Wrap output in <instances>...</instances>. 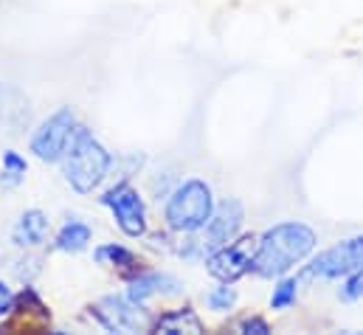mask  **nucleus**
<instances>
[{"label": "nucleus", "mask_w": 363, "mask_h": 335, "mask_svg": "<svg viewBox=\"0 0 363 335\" xmlns=\"http://www.w3.org/2000/svg\"><path fill=\"white\" fill-rule=\"evenodd\" d=\"M315 231L304 223H279L268 229L254 248L251 270L265 279H279L315 248Z\"/></svg>", "instance_id": "obj_1"}, {"label": "nucleus", "mask_w": 363, "mask_h": 335, "mask_svg": "<svg viewBox=\"0 0 363 335\" xmlns=\"http://www.w3.org/2000/svg\"><path fill=\"white\" fill-rule=\"evenodd\" d=\"M110 164H113L110 153L93 138L85 127H77L71 141H68V150L62 155V175H65V180L79 194H91L93 189L104 180Z\"/></svg>", "instance_id": "obj_2"}, {"label": "nucleus", "mask_w": 363, "mask_h": 335, "mask_svg": "<svg viewBox=\"0 0 363 335\" xmlns=\"http://www.w3.org/2000/svg\"><path fill=\"white\" fill-rule=\"evenodd\" d=\"M214 214V197L206 180L200 177H189L169 194L167 200V223L175 231H200L206 229V223Z\"/></svg>", "instance_id": "obj_3"}, {"label": "nucleus", "mask_w": 363, "mask_h": 335, "mask_svg": "<svg viewBox=\"0 0 363 335\" xmlns=\"http://www.w3.org/2000/svg\"><path fill=\"white\" fill-rule=\"evenodd\" d=\"M74 130H77L74 110H71V107L57 110L54 116H48V119L34 130V136H31V153H34L40 161H45V164L62 161Z\"/></svg>", "instance_id": "obj_4"}, {"label": "nucleus", "mask_w": 363, "mask_h": 335, "mask_svg": "<svg viewBox=\"0 0 363 335\" xmlns=\"http://www.w3.org/2000/svg\"><path fill=\"white\" fill-rule=\"evenodd\" d=\"M363 268V234L344 240L327 251H321L307 268L304 276L310 279H341V276H352L355 270Z\"/></svg>", "instance_id": "obj_5"}, {"label": "nucleus", "mask_w": 363, "mask_h": 335, "mask_svg": "<svg viewBox=\"0 0 363 335\" xmlns=\"http://www.w3.org/2000/svg\"><path fill=\"white\" fill-rule=\"evenodd\" d=\"M96 322L110 333H138L150 327V316L144 304H135L124 296H104L93 304Z\"/></svg>", "instance_id": "obj_6"}, {"label": "nucleus", "mask_w": 363, "mask_h": 335, "mask_svg": "<svg viewBox=\"0 0 363 335\" xmlns=\"http://www.w3.org/2000/svg\"><path fill=\"white\" fill-rule=\"evenodd\" d=\"M101 203L113 212L118 229L127 237H144V231H147V209H144L141 194L130 183H118V186L107 189L101 194Z\"/></svg>", "instance_id": "obj_7"}, {"label": "nucleus", "mask_w": 363, "mask_h": 335, "mask_svg": "<svg viewBox=\"0 0 363 335\" xmlns=\"http://www.w3.org/2000/svg\"><path fill=\"white\" fill-rule=\"evenodd\" d=\"M254 243H257L254 237H242L237 243H228V246L211 251L208 262H206L208 273L220 282H228V285L237 282L240 276H245L251 270V259H254V248H257Z\"/></svg>", "instance_id": "obj_8"}, {"label": "nucleus", "mask_w": 363, "mask_h": 335, "mask_svg": "<svg viewBox=\"0 0 363 335\" xmlns=\"http://www.w3.org/2000/svg\"><path fill=\"white\" fill-rule=\"evenodd\" d=\"M242 220H245L242 203H240L237 197L223 200V203L214 209L211 220L206 223V248H208V251H217V248L234 243L237 234H240V229H242Z\"/></svg>", "instance_id": "obj_9"}, {"label": "nucleus", "mask_w": 363, "mask_h": 335, "mask_svg": "<svg viewBox=\"0 0 363 335\" xmlns=\"http://www.w3.org/2000/svg\"><path fill=\"white\" fill-rule=\"evenodd\" d=\"M48 322H51V313L37 299V293L34 290H23L20 299H17V304H11V322L6 324V330H17L23 324V330L40 333V330H45Z\"/></svg>", "instance_id": "obj_10"}, {"label": "nucleus", "mask_w": 363, "mask_h": 335, "mask_svg": "<svg viewBox=\"0 0 363 335\" xmlns=\"http://www.w3.org/2000/svg\"><path fill=\"white\" fill-rule=\"evenodd\" d=\"M175 293H181V282L167 273H138L127 287V299H133L135 304H147V299L152 296H175Z\"/></svg>", "instance_id": "obj_11"}, {"label": "nucleus", "mask_w": 363, "mask_h": 335, "mask_svg": "<svg viewBox=\"0 0 363 335\" xmlns=\"http://www.w3.org/2000/svg\"><path fill=\"white\" fill-rule=\"evenodd\" d=\"M45 237H48V217H45V212H40V209L23 212L20 220H17L14 229H11V240H14V246H20V248H34V246L45 243Z\"/></svg>", "instance_id": "obj_12"}, {"label": "nucleus", "mask_w": 363, "mask_h": 335, "mask_svg": "<svg viewBox=\"0 0 363 335\" xmlns=\"http://www.w3.org/2000/svg\"><path fill=\"white\" fill-rule=\"evenodd\" d=\"M152 330L161 335H181V333L197 335L203 333V324H200V319H197V313L191 307H181V310H172V313L161 316L152 324Z\"/></svg>", "instance_id": "obj_13"}, {"label": "nucleus", "mask_w": 363, "mask_h": 335, "mask_svg": "<svg viewBox=\"0 0 363 335\" xmlns=\"http://www.w3.org/2000/svg\"><path fill=\"white\" fill-rule=\"evenodd\" d=\"M91 243V226L82 220H68L60 231H57V248L68 253H79L88 248Z\"/></svg>", "instance_id": "obj_14"}, {"label": "nucleus", "mask_w": 363, "mask_h": 335, "mask_svg": "<svg viewBox=\"0 0 363 335\" xmlns=\"http://www.w3.org/2000/svg\"><path fill=\"white\" fill-rule=\"evenodd\" d=\"M96 259H99L101 265H113V268H118L121 273H141V259L130 251V248L116 246V243L96 248Z\"/></svg>", "instance_id": "obj_15"}, {"label": "nucleus", "mask_w": 363, "mask_h": 335, "mask_svg": "<svg viewBox=\"0 0 363 335\" xmlns=\"http://www.w3.org/2000/svg\"><path fill=\"white\" fill-rule=\"evenodd\" d=\"M296 293H298V282L290 276H279V285L271 293V307L273 310H287L296 304Z\"/></svg>", "instance_id": "obj_16"}, {"label": "nucleus", "mask_w": 363, "mask_h": 335, "mask_svg": "<svg viewBox=\"0 0 363 335\" xmlns=\"http://www.w3.org/2000/svg\"><path fill=\"white\" fill-rule=\"evenodd\" d=\"M26 158H20L14 150H9V153H3V172H0V186H17L20 180H23V175H26Z\"/></svg>", "instance_id": "obj_17"}, {"label": "nucleus", "mask_w": 363, "mask_h": 335, "mask_svg": "<svg viewBox=\"0 0 363 335\" xmlns=\"http://www.w3.org/2000/svg\"><path fill=\"white\" fill-rule=\"evenodd\" d=\"M234 302H237V293H234V287H228V282H223V287H214L206 296V304L211 310H228Z\"/></svg>", "instance_id": "obj_18"}, {"label": "nucleus", "mask_w": 363, "mask_h": 335, "mask_svg": "<svg viewBox=\"0 0 363 335\" xmlns=\"http://www.w3.org/2000/svg\"><path fill=\"white\" fill-rule=\"evenodd\" d=\"M344 299L355 302V299H363V268L355 270L352 276H347V285H344Z\"/></svg>", "instance_id": "obj_19"}, {"label": "nucleus", "mask_w": 363, "mask_h": 335, "mask_svg": "<svg viewBox=\"0 0 363 335\" xmlns=\"http://www.w3.org/2000/svg\"><path fill=\"white\" fill-rule=\"evenodd\" d=\"M240 333H245V335H268V333H271V327H268V322H262V319H245V322H240Z\"/></svg>", "instance_id": "obj_20"}, {"label": "nucleus", "mask_w": 363, "mask_h": 335, "mask_svg": "<svg viewBox=\"0 0 363 335\" xmlns=\"http://www.w3.org/2000/svg\"><path fill=\"white\" fill-rule=\"evenodd\" d=\"M11 304H14V296H11V287L6 282H0V316L11 313Z\"/></svg>", "instance_id": "obj_21"}, {"label": "nucleus", "mask_w": 363, "mask_h": 335, "mask_svg": "<svg viewBox=\"0 0 363 335\" xmlns=\"http://www.w3.org/2000/svg\"><path fill=\"white\" fill-rule=\"evenodd\" d=\"M0 119H3V87H0Z\"/></svg>", "instance_id": "obj_22"}]
</instances>
